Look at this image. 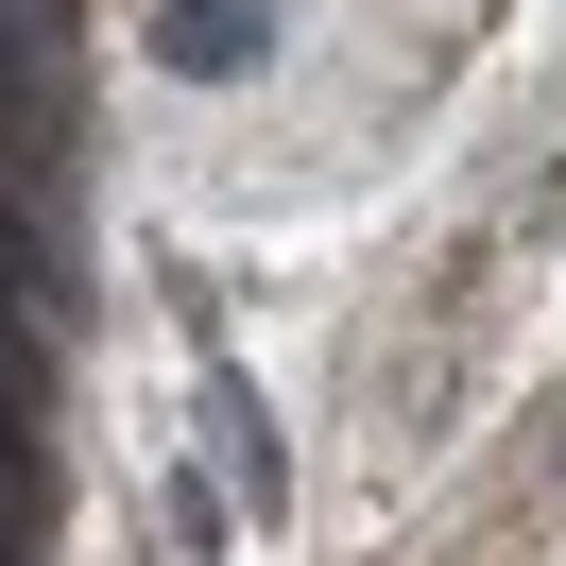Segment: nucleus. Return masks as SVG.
I'll list each match as a JSON object with an SVG mask.
<instances>
[{"label":"nucleus","mask_w":566,"mask_h":566,"mask_svg":"<svg viewBox=\"0 0 566 566\" xmlns=\"http://www.w3.org/2000/svg\"><path fill=\"white\" fill-rule=\"evenodd\" d=\"M258 35H275V0H172V18H155V70L223 86V70H258Z\"/></svg>","instance_id":"obj_1"}]
</instances>
